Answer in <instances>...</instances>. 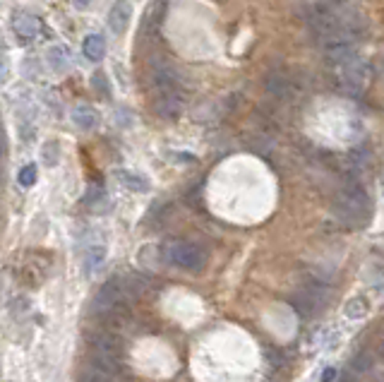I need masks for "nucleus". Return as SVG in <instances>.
I'll list each match as a JSON object with an SVG mask.
<instances>
[{"mask_svg":"<svg viewBox=\"0 0 384 382\" xmlns=\"http://www.w3.org/2000/svg\"><path fill=\"white\" fill-rule=\"evenodd\" d=\"M310 34L315 36L317 46L327 51L344 46H356L358 39L365 34V22L356 10L346 5H334V8H320L310 15Z\"/></svg>","mask_w":384,"mask_h":382,"instance_id":"f257e3e1","label":"nucleus"},{"mask_svg":"<svg viewBox=\"0 0 384 382\" xmlns=\"http://www.w3.org/2000/svg\"><path fill=\"white\" fill-rule=\"evenodd\" d=\"M325 56L334 77H337V84L346 94L358 96L365 92V87L370 82V70L365 65V60L358 56L356 46L334 48V51H327Z\"/></svg>","mask_w":384,"mask_h":382,"instance_id":"f03ea898","label":"nucleus"},{"mask_svg":"<svg viewBox=\"0 0 384 382\" xmlns=\"http://www.w3.org/2000/svg\"><path fill=\"white\" fill-rule=\"evenodd\" d=\"M334 216L349 228H363L373 216V202L356 180L344 183L334 195Z\"/></svg>","mask_w":384,"mask_h":382,"instance_id":"7ed1b4c3","label":"nucleus"},{"mask_svg":"<svg viewBox=\"0 0 384 382\" xmlns=\"http://www.w3.org/2000/svg\"><path fill=\"white\" fill-rule=\"evenodd\" d=\"M89 361L94 363V366L103 368V371L118 375L120 368H123V344H120V339L111 335V332L99 335L91 342Z\"/></svg>","mask_w":384,"mask_h":382,"instance_id":"20e7f679","label":"nucleus"},{"mask_svg":"<svg viewBox=\"0 0 384 382\" xmlns=\"http://www.w3.org/2000/svg\"><path fill=\"white\" fill-rule=\"evenodd\" d=\"M166 260L170 265L180 267V270L187 272H199L206 265V253L204 248H199L197 243H190V241H173V243L166 245Z\"/></svg>","mask_w":384,"mask_h":382,"instance_id":"39448f33","label":"nucleus"},{"mask_svg":"<svg viewBox=\"0 0 384 382\" xmlns=\"http://www.w3.org/2000/svg\"><path fill=\"white\" fill-rule=\"evenodd\" d=\"M264 87H267V92L279 101H291L303 92V84L298 82V75H293L291 70H284V68L272 70L269 75L264 77Z\"/></svg>","mask_w":384,"mask_h":382,"instance_id":"423d86ee","label":"nucleus"},{"mask_svg":"<svg viewBox=\"0 0 384 382\" xmlns=\"http://www.w3.org/2000/svg\"><path fill=\"white\" fill-rule=\"evenodd\" d=\"M325 299H327L325 284H322V282H310L293 296V306L301 315H313L317 308L325 303Z\"/></svg>","mask_w":384,"mask_h":382,"instance_id":"0eeeda50","label":"nucleus"},{"mask_svg":"<svg viewBox=\"0 0 384 382\" xmlns=\"http://www.w3.org/2000/svg\"><path fill=\"white\" fill-rule=\"evenodd\" d=\"M151 87L156 89V94H185L178 72L168 65H158L151 70Z\"/></svg>","mask_w":384,"mask_h":382,"instance_id":"6e6552de","label":"nucleus"},{"mask_svg":"<svg viewBox=\"0 0 384 382\" xmlns=\"http://www.w3.org/2000/svg\"><path fill=\"white\" fill-rule=\"evenodd\" d=\"M156 113L166 120H175L185 108V94H156Z\"/></svg>","mask_w":384,"mask_h":382,"instance_id":"1a4fd4ad","label":"nucleus"},{"mask_svg":"<svg viewBox=\"0 0 384 382\" xmlns=\"http://www.w3.org/2000/svg\"><path fill=\"white\" fill-rule=\"evenodd\" d=\"M132 20V5L127 0H115L111 12H108V27L113 34H123Z\"/></svg>","mask_w":384,"mask_h":382,"instance_id":"9d476101","label":"nucleus"},{"mask_svg":"<svg viewBox=\"0 0 384 382\" xmlns=\"http://www.w3.org/2000/svg\"><path fill=\"white\" fill-rule=\"evenodd\" d=\"M12 29L20 39H34L41 32V22L39 17L29 15V12H20V15L12 17Z\"/></svg>","mask_w":384,"mask_h":382,"instance_id":"9b49d317","label":"nucleus"},{"mask_svg":"<svg viewBox=\"0 0 384 382\" xmlns=\"http://www.w3.org/2000/svg\"><path fill=\"white\" fill-rule=\"evenodd\" d=\"M72 123H75L79 130H94V127L99 125V113L87 104H79L72 108Z\"/></svg>","mask_w":384,"mask_h":382,"instance_id":"f8f14e48","label":"nucleus"},{"mask_svg":"<svg viewBox=\"0 0 384 382\" xmlns=\"http://www.w3.org/2000/svg\"><path fill=\"white\" fill-rule=\"evenodd\" d=\"M82 51L89 60L99 63V60L106 56V41H103L101 34H89L87 39H84V44H82Z\"/></svg>","mask_w":384,"mask_h":382,"instance_id":"ddd939ff","label":"nucleus"},{"mask_svg":"<svg viewBox=\"0 0 384 382\" xmlns=\"http://www.w3.org/2000/svg\"><path fill=\"white\" fill-rule=\"evenodd\" d=\"M46 63L51 65L56 72H68L70 70V56H68V51H65V48H60V46L48 48Z\"/></svg>","mask_w":384,"mask_h":382,"instance_id":"4468645a","label":"nucleus"},{"mask_svg":"<svg viewBox=\"0 0 384 382\" xmlns=\"http://www.w3.org/2000/svg\"><path fill=\"white\" fill-rule=\"evenodd\" d=\"M103 260H106V248H103V245H91L89 250L84 253V272H87V274L96 272L103 265Z\"/></svg>","mask_w":384,"mask_h":382,"instance_id":"2eb2a0df","label":"nucleus"},{"mask_svg":"<svg viewBox=\"0 0 384 382\" xmlns=\"http://www.w3.org/2000/svg\"><path fill=\"white\" fill-rule=\"evenodd\" d=\"M118 178L123 180V185H127L130 190L135 192H147L149 190V180L142 178L139 173H132V171H118Z\"/></svg>","mask_w":384,"mask_h":382,"instance_id":"dca6fc26","label":"nucleus"},{"mask_svg":"<svg viewBox=\"0 0 384 382\" xmlns=\"http://www.w3.org/2000/svg\"><path fill=\"white\" fill-rule=\"evenodd\" d=\"M41 159H44V166H58L60 147H58L56 139H51V142L44 144V149H41Z\"/></svg>","mask_w":384,"mask_h":382,"instance_id":"f3484780","label":"nucleus"},{"mask_svg":"<svg viewBox=\"0 0 384 382\" xmlns=\"http://www.w3.org/2000/svg\"><path fill=\"white\" fill-rule=\"evenodd\" d=\"M36 178H39V173H36L34 163H27V166H22L20 173H17V180H20L22 187H32L36 183Z\"/></svg>","mask_w":384,"mask_h":382,"instance_id":"a211bd4d","label":"nucleus"},{"mask_svg":"<svg viewBox=\"0 0 384 382\" xmlns=\"http://www.w3.org/2000/svg\"><path fill=\"white\" fill-rule=\"evenodd\" d=\"M368 313V301L365 299H353L349 306H346V315H349V318H363V315Z\"/></svg>","mask_w":384,"mask_h":382,"instance_id":"6ab92c4d","label":"nucleus"},{"mask_svg":"<svg viewBox=\"0 0 384 382\" xmlns=\"http://www.w3.org/2000/svg\"><path fill=\"white\" fill-rule=\"evenodd\" d=\"M91 84H94L96 94L103 96V99H108V96H111V87H108V80H106V75H103V72H96V75L91 77Z\"/></svg>","mask_w":384,"mask_h":382,"instance_id":"aec40b11","label":"nucleus"},{"mask_svg":"<svg viewBox=\"0 0 384 382\" xmlns=\"http://www.w3.org/2000/svg\"><path fill=\"white\" fill-rule=\"evenodd\" d=\"M370 366H373L370 354H358V356H353V361H351L353 373H365V371H370Z\"/></svg>","mask_w":384,"mask_h":382,"instance_id":"412c9836","label":"nucleus"},{"mask_svg":"<svg viewBox=\"0 0 384 382\" xmlns=\"http://www.w3.org/2000/svg\"><path fill=\"white\" fill-rule=\"evenodd\" d=\"M103 195V187L99 183H94V185H89V190H87V195H84V202L87 204H94V202H99Z\"/></svg>","mask_w":384,"mask_h":382,"instance_id":"4be33fe9","label":"nucleus"},{"mask_svg":"<svg viewBox=\"0 0 384 382\" xmlns=\"http://www.w3.org/2000/svg\"><path fill=\"white\" fill-rule=\"evenodd\" d=\"M5 147H8V144H5V137H3V132H0V159H3V154H5Z\"/></svg>","mask_w":384,"mask_h":382,"instance_id":"5701e85b","label":"nucleus"},{"mask_svg":"<svg viewBox=\"0 0 384 382\" xmlns=\"http://www.w3.org/2000/svg\"><path fill=\"white\" fill-rule=\"evenodd\" d=\"M72 3H75L77 8H87V5L91 3V0H72Z\"/></svg>","mask_w":384,"mask_h":382,"instance_id":"b1692460","label":"nucleus"},{"mask_svg":"<svg viewBox=\"0 0 384 382\" xmlns=\"http://www.w3.org/2000/svg\"><path fill=\"white\" fill-rule=\"evenodd\" d=\"M334 375H337L334 371H327V373H325V378H322V380H325V382H332V380H334Z\"/></svg>","mask_w":384,"mask_h":382,"instance_id":"393cba45","label":"nucleus"},{"mask_svg":"<svg viewBox=\"0 0 384 382\" xmlns=\"http://www.w3.org/2000/svg\"><path fill=\"white\" fill-rule=\"evenodd\" d=\"M337 382H356V380H353L351 375H344V378H339Z\"/></svg>","mask_w":384,"mask_h":382,"instance_id":"a878e982","label":"nucleus"},{"mask_svg":"<svg viewBox=\"0 0 384 382\" xmlns=\"http://www.w3.org/2000/svg\"><path fill=\"white\" fill-rule=\"evenodd\" d=\"M380 354H382V359H384V335H382V339H380Z\"/></svg>","mask_w":384,"mask_h":382,"instance_id":"bb28decb","label":"nucleus"},{"mask_svg":"<svg viewBox=\"0 0 384 382\" xmlns=\"http://www.w3.org/2000/svg\"><path fill=\"white\" fill-rule=\"evenodd\" d=\"M382 190H384V180H382Z\"/></svg>","mask_w":384,"mask_h":382,"instance_id":"cd10ccee","label":"nucleus"},{"mask_svg":"<svg viewBox=\"0 0 384 382\" xmlns=\"http://www.w3.org/2000/svg\"><path fill=\"white\" fill-rule=\"evenodd\" d=\"M0 373H3V368H0Z\"/></svg>","mask_w":384,"mask_h":382,"instance_id":"c85d7f7f","label":"nucleus"}]
</instances>
